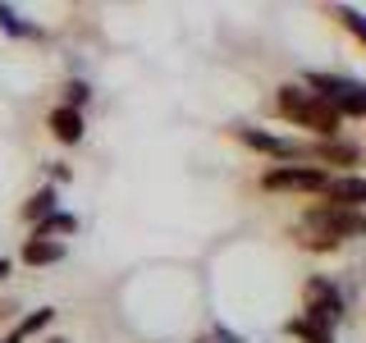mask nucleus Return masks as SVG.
<instances>
[{
    "label": "nucleus",
    "instance_id": "nucleus-7",
    "mask_svg": "<svg viewBox=\"0 0 366 343\" xmlns=\"http://www.w3.org/2000/svg\"><path fill=\"white\" fill-rule=\"evenodd\" d=\"M312 202L343 206V211H366V174H330L320 197H312Z\"/></svg>",
    "mask_w": 366,
    "mask_h": 343
},
{
    "label": "nucleus",
    "instance_id": "nucleus-16",
    "mask_svg": "<svg viewBox=\"0 0 366 343\" xmlns=\"http://www.w3.org/2000/svg\"><path fill=\"white\" fill-rule=\"evenodd\" d=\"M330 14H335V19L343 23V28H348L352 37H357V41L366 46V14H357V9H348V5H335V9H330Z\"/></svg>",
    "mask_w": 366,
    "mask_h": 343
},
{
    "label": "nucleus",
    "instance_id": "nucleus-4",
    "mask_svg": "<svg viewBox=\"0 0 366 343\" xmlns=\"http://www.w3.org/2000/svg\"><path fill=\"white\" fill-rule=\"evenodd\" d=\"M229 137H234L238 146H247V151L274 160V165H312V160H307V142H297V137H280L270 129H257V124H234Z\"/></svg>",
    "mask_w": 366,
    "mask_h": 343
},
{
    "label": "nucleus",
    "instance_id": "nucleus-17",
    "mask_svg": "<svg viewBox=\"0 0 366 343\" xmlns=\"http://www.w3.org/2000/svg\"><path fill=\"white\" fill-rule=\"evenodd\" d=\"M46 183H51V188H69V183H74V165H64V160H46Z\"/></svg>",
    "mask_w": 366,
    "mask_h": 343
},
{
    "label": "nucleus",
    "instance_id": "nucleus-1",
    "mask_svg": "<svg viewBox=\"0 0 366 343\" xmlns=\"http://www.w3.org/2000/svg\"><path fill=\"white\" fill-rule=\"evenodd\" d=\"M270 110H274V119H284V124H293V129L312 133L316 142H335V137H343V119L307 83H293V78H289V83H280V87H274V96H270Z\"/></svg>",
    "mask_w": 366,
    "mask_h": 343
},
{
    "label": "nucleus",
    "instance_id": "nucleus-5",
    "mask_svg": "<svg viewBox=\"0 0 366 343\" xmlns=\"http://www.w3.org/2000/svg\"><path fill=\"white\" fill-rule=\"evenodd\" d=\"M325 179L330 174L320 165H270V169H261L257 188L270 192V197H320Z\"/></svg>",
    "mask_w": 366,
    "mask_h": 343
},
{
    "label": "nucleus",
    "instance_id": "nucleus-20",
    "mask_svg": "<svg viewBox=\"0 0 366 343\" xmlns=\"http://www.w3.org/2000/svg\"><path fill=\"white\" fill-rule=\"evenodd\" d=\"M0 343H19V339H14V334H5V339H0Z\"/></svg>",
    "mask_w": 366,
    "mask_h": 343
},
{
    "label": "nucleus",
    "instance_id": "nucleus-10",
    "mask_svg": "<svg viewBox=\"0 0 366 343\" xmlns=\"http://www.w3.org/2000/svg\"><path fill=\"white\" fill-rule=\"evenodd\" d=\"M60 211V188H51V183H41L37 192H28L19 206V220L28 224V229H37L41 220H51V215Z\"/></svg>",
    "mask_w": 366,
    "mask_h": 343
},
{
    "label": "nucleus",
    "instance_id": "nucleus-15",
    "mask_svg": "<svg viewBox=\"0 0 366 343\" xmlns=\"http://www.w3.org/2000/svg\"><path fill=\"white\" fill-rule=\"evenodd\" d=\"M284 334L297 339V343H335V329L316 325V320H307V316H289L284 320Z\"/></svg>",
    "mask_w": 366,
    "mask_h": 343
},
{
    "label": "nucleus",
    "instance_id": "nucleus-8",
    "mask_svg": "<svg viewBox=\"0 0 366 343\" xmlns=\"http://www.w3.org/2000/svg\"><path fill=\"white\" fill-rule=\"evenodd\" d=\"M46 133H51V142H60V146H78L87 137V114L69 110V106H51L46 110Z\"/></svg>",
    "mask_w": 366,
    "mask_h": 343
},
{
    "label": "nucleus",
    "instance_id": "nucleus-13",
    "mask_svg": "<svg viewBox=\"0 0 366 343\" xmlns=\"http://www.w3.org/2000/svg\"><path fill=\"white\" fill-rule=\"evenodd\" d=\"M78 229H83V220H78L74 211H64V206H60V211H55L51 220H41L37 229H28V238H55V243H69V238H74Z\"/></svg>",
    "mask_w": 366,
    "mask_h": 343
},
{
    "label": "nucleus",
    "instance_id": "nucleus-12",
    "mask_svg": "<svg viewBox=\"0 0 366 343\" xmlns=\"http://www.w3.org/2000/svg\"><path fill=\"white\" fill-rule=\"evenodd\" d=\"M55 316H60V312H55V307H32V312H23V316L14 320V325H9V334H14L19 343H28V339L46 334V329L55 325Z\"/></svg>",
    "mask_w": 366,
    "mask_h": 343
},
{
    "label": "nucleus",
    "instance_id": "nucleus-2",
    "mask_svg": "<svg viewBox=\"0 0 366 343\" xmlns=\"http://www.w3.org/2000/svg\"><path fill=\"white\" fill-rule=\"evenodd\" d=\"M302 83L312 87L316 96L325 101V106L335 110L343 124H348V119H366V83H357V78H348V74H325V69H312V74H307Z\"/></svg>",
    "mask_w": 366,
    "mask_h": 343
},
{
    "label": "nucleus",
    "instance_id": "nucleus-9",
    "mask_svg": "<svg viewBox=\"0 0 366 343\" xmlns=\"http://www.w3.org/2000/svg\"><path fill=\"white\" fill-rule=\"evenodd\" d=\"M69 257V243H55V238H23L19 243V261L28 270H51Z\"/></svg>",
    "mask_w": 366,
    "mask_h": 343
},
{
    "label": "nucleus",
    "instance_id": "nucleus-14",
    "mask_svg": "<svg viewBox=\"0 0 366 343\" xmlns=\"http://www.w3.org/2000/svg\"><path fill=\"white\" fill-rule=\"evenodd\" d=\"M92 101H97V87H92V78H83V74H69V78H60V101L55 106H69V110H87Z\"/></svg>",
    "mask_w": 366,
    "mask_h": 343
},
{
    "label": "nucleus",
    "instance_id": "nucleus-6",
    "mask_svg": "<svg viewBox=\"0 0 366 343\" xmlns=\"http://www.w3.org/2000/svg\"><path fill=\"white\" fill-rule=\"evenodd\" d=\"M297 316H307V320H316V325H325V329H335L343 316H348V302H343V289L330 274H307L302 279V312Z\"/></svg>",
    "mask_w": 366,
    "mask_h": 343
},
{
    "label": "nucleus",
    "instance_id": "nucleus-11",
    "mask_svg": "<svg viewBox=\"0 0 366 343\" xmlns=\"http://www.w3.org/2000/svg\"><path fill=\"white\" fill-rule=\"evenodd\" d=\"M0 32H5V37H14V41H46V28H41V23L23 19L14 5H5V0H0Z\"/></svg>",
    "mask_w": 366,
    "mask_h": 343
},
{
    "label": "nucleus",
    "instance_id": "nucleus-18",
    "mask_svg": "<svg viewBox=\"0 0 366 343\" xmlns=\"http://www.w3.org/2000/svg\"><path fill=\"white\" fill-rule=\"evenodd\" d=\"M9 274H14V257H0V289L9 284Z\"/></svg>",
    "mask_w": 366,
    "mask_h": 343
},
{
    "label": "nucleus",
    "instance_id": "nucleus-19",
    "mask_svg": "<svg viewBox=\"0 0 366 343\" xmlns=\"http://www.w3.org/2000/svg\"><path fill=\"white\" fill-rule=\"evenodd\" d=\"M41 343H74V339H64V334H46Z\"/></svg>",
    "mask_w": 366,
    "mask_h": 343
},
{
    "label": "nucleus",
    "instance_id": "nucleus-3",
    "mask_svg": "<svg viewBox=\"0 0 366 343\" xmlns=\"http://www.w3.org/2000/svg\"><path fill=\"white\" fill-rule=\"evenodd\" d=\"M297 224L316 229V234L335 238V243H357V238H366V211H343V206H325V202H307L297 211Z\"/></svg>",
    "mask_w": 366,
    "mask_h": 343
}]
</instances>
